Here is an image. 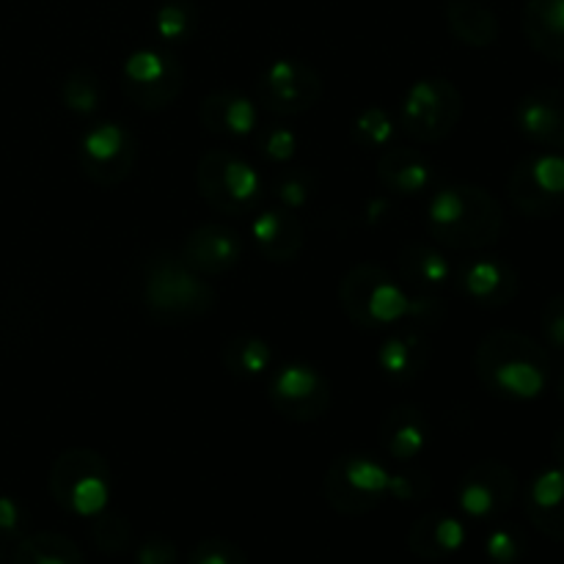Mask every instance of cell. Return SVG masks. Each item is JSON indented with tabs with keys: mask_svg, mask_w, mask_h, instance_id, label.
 <instances>
[{
	"mask_svg": "<svg viewBox=\"0 0 564 564\" xmlns=\"http://www.w3.org/2000/svg\"><path fill=\"white\" fill-rule=\"evenodd\" d=\"M457 290L482 308H505L518 295V273L501 257H471L455 268Z\"/></svg>",
	"mask_w": 564,
	"mask_h": 564,
	"instance_id": "9a60e30c",
	"label": "cell"
},
{
	"mask_svg": "<svg viewBox=\"0 0 564 564\" xmlns=\"http://www.w3.org/2000/svg\"><path fill=\"white\" fill-rule=\"evenodd\" d=\"M143 303L160 323H187L215 306V292L180 253L154 251L143 268Z\"/></svg>",
	"mask_w": 564,
	"mask_h": 564,
	"instance_id": "277c9868",
	"label": "cell"
},
{
	"mask_svg": "<svg viewBox=\"0 0 564 564\" xmlns=\"http://www.w3.org/2000/svg\"><path fill=\"white\" fill-rule=\"evenodd\" d=\"M135 564H180V551L163 534H152L135 551Z\"/></svg>",
	"mask_w": 564,
	"mask_h": 564,
	"instance_id": "b9f144b4",
	"label": "cell"
},
{
	"mask_svg": "<svg viewBox=\"0 0 564 564\" xmlns=\"http://www.w3.org/2000/svg\"><path fill=\"white\" fill-rule=\"evenodd\" d=\"M521 25L534 53L564 64V0H527Z\"/></svg>",
	"mask_w": 564,
	"mask_h": 564,
	"instance_id": "484cf974",
	"label": "cell"
},
{
	"mask_svg": "<svg viewBox=\"0 0 564 564\" xmlns=\"http://www.w3.org/2000/svg\"><path fill=\"white\" fill-rule=\"evenodd\" d=\"M91 543L102 554H124L132 543L130 521L119 512L102 510L91 518Z\"/></svg>",
	"mask_w": 564,
	"mask_h": 564,
	"instance_id": "836d02e7",
	"label": "cell"
},
{
	"mask_svg": "<svg viewBox=\"0 0 564 564\" xmlns=\"http://www.w3.org/2000/svg\"><path fill=\"white\" fill-rule=\"evenodd\" d=\"M527 551V540L516 527H496L485 538V554L494 564H516L521 562Z\"/></svg>",
	"mask_w": 564,
	"mask_h": 564,
	"instance_id": "d590c367",
	"label": "cell"
},
{
	"mask_svg": "<svg viewBox=\"0 0 564 564\" xmlns=\"http://www.w3.org/2000/svg\"><path fill=\"white\" fill-rule=\"evenodd\" d=\"M433 358V345L419 328H402L391 334L378 350V367L394 383H411L424 375Z\"/></svg>",
	"mask_w": 564,
	"mask_h": 564,
	"instance_id": "7402d4cb",
	"label": "cell"
},
{
	"mask_svg": "<svg viewBox=\"0 0 564 564\" xmlns=\"http://www.w3.org/2000/svg\"><path fill=\"white\" fill-rule=\"evenodd\" d=\"M466 543V523L446 510L427 512L408 532V549L424 562H444Z\"/></svg>",
	"mask_w": 564,
	"mask_h": 564,
	"instance_id": "44dd1931",
	"label": "cell"
},
{
	"mask_svg": "<svg viewBox=\"0 0 564 564\" xmlns=\"http://www.w3.org/2000/svg\"><path fill=\"white\" fill-rule=\"evenodd\" d=\"M220 358H224V367L235 378L253 380L273 367V347L264 339H259V336L240 334L226 341L224 350H220Z\"/></svg>",
	"mask_w": 564,
	"mask_h": 564,
	"instance_id": "f546056e",
	"label": "cell"
},
{
	"mask_svg": "<svg viewBox=\"0 0 564 564\" xmlns=\"http://www.w3.org/2000/svg\"><path fill=\"white\" fill-rule=\"evenodd\" d=\"M180 257L202 275H220L237 268L242 259V240L224 224H204L182 242Z\"/></svg>",
	"mask_w": 564,
	"mask_h": 564,
	"instance_id": "e0dca14e",
	"label": "cell"
},
{
	"mask_svg": "<svg viewBox=\"0 0 564 564\" xmlns=\"http://www.w3.org/2000/svg\"><path fill=\"white\" fill-rule=\"evenodd\" d=\"M516 127L534 147L564 152V88L540 86L516 105Z\"/></svg>",
	"mask_w": 564,
	"mask_h": 564,
	"instance_id": "2e32d148",
	"label": "cell"
},
{
	"mask_svg": "<svg viewBox=\"0 0 564 564\" xmlns=\"http://www.w3.org/2000/svg\"><path fill=\"white\" fill-rule=\"evenodd\" d=\"M339 303L347 317L367 330H383L400 323L438 325L444 303L391 279L378 264H356L339 281Z\"/></svg>",
	"mask_w": 564,
	"mask_h": 564,
	"instance_id": "6da1fadb",
	"label": "cell"
},
{
	"mask_svg": "<svg viewBox=\"0 0 564 564\" xmlns=\"http://www.w3.org/2000/svg\"><path fill=\"white\" fill-rule=\"evenodd\" d=\"M61 99H64V105L72 113L91 116L97 113L99 105H102L105 88L94 72L75 69L64 77V83H61Z\"/></svg>",
	"mask_w": 564,
	"mask_h": 564,
	"instance_id": "4dcf8cb0",
	"label": "cell"
},
{
	"mask_svg": "<svg viewBox=\"0 0 564 564\" xmlns=\"http://www.w3.org/2000/svg\"><path fill=\"white\" fill-rule=\"evenodd\" d=\"M430 474L422 468H408V471L391 474V499L402 501V505H419L430 496Z\"/></svg>",
	"mask_w": 564,
	"mask_h": 564,
	"instance_id": "f35d334b",
	"label": "cell"
},
{
	"mask_svg": "<svg viewBox=\"0 0 564 564\" xmlns=\"http://www.w3.org/2000/svg\"><path fill=\"white\" fill-rule=\"evenodd\" d=\"M507 196L527 218H551L564 207V152L540 149L518 160L507 176Z\"/></svg>",
	"mask_w": 564,
	"mask_h": 564,
	"instance_id": "9c48e42d",
	"label": "cell"
},
{
	"mask_svg": "<svg viewBox=\"0 0 564 564\" xmlns=\"http://www.w3.org/2000/svg\"><path fill=\"white\" fill-rule=\"evenodd\" d=\"M323 97V80L297 58H279L257 77V99L275 116H301Z\"/></svg>",
	"mask_w": 564,
	"mask_h": 564,
	"instance_id": "4fadbf2b",
	"label": "cell"
},
{
	"mask_svg": "<svg viewBox=\"0 0 564 564\" xmlns=\"http://www.w3.org/2000/svg\"><path fill=\"white\" fill-rule=\"evenodd\" d=\"M196 185L204 202L224 215L253 213L264 196L259 171L226 149H213L198 160Z\"/></svg>",
	"mask_w": 564,
	"mask_h": 564,
	"instance_id": "52a82bcc",
	"label": "cell"
},
{
	"mask_svg": "<svg viewBox=\"0 0 564 564\" xmlns=\"http://www.w3.org/2000/svg\"><path fill=\"white\" fill-rule=\"evenodd\" d=\"M196 31V6L191 0H165L154 11V33L169 44H182Z\"/></svg>",
	"mask_w": 564,
	"mask_h": 564,
	"instance_id": "d6a6232c",
	"label": "cell"
},
{
	"mask_svg": "<svg viewBox=\"0 0 564 564\" xmlns=\"http://www.w3.org/2000/svg\"><path fill=\"white\" fill-rule=\"evenodd\" d=\"M556 391H560V400L564 402V369H562L560 380H556Z\"/></svg>",
	"mask_w": 564,
	"mask_h": 564,
	"instance_id": "ee69618b",
	"label": "cell"
},
{
	"mask_svg": "<svg viewBox=\"0 0 564 564\" xmlns=\"http://www.w3.org/2000/svg\"><path fill=\"white\" fill-rule=\"evenodd\" d=\"M202 124L207 127L215 135L226 138H246L251 132H257L259 127V108L253 99H248L240 91H213L204 97L202 110Z\"/></svg>",
	"mask_w": 564,
	"mask_h": 564,
	"instance_id": "cb8c5ba5",
	"label": "cell"
},
{
	"mask_svg": "<svg viewBox=\"0 0 564 564\" xmlns=\"http://www.w3.org/2000/svg\"><path fill=\"white\" fill-rule=\"evenodd\" d=\"M268 400L290 422H317L330 408V380L312 364H284L270 378Z\"/></svg>",
	"mask_w": 564,
	"mask_h": 564,
	"instance_id": "7c38bea8",
	"label": "cell"
},
{
	"mask_svg": "<svg viewBox=\"0 0 564 564\" xmlns=\"http://www.w3.org/2000/svg\"><path fill=\"white\" fill-rule=\"evenodd\" d=\"M397 270L402 284L416 292H435L455 281V264L430 242H405L397 253Z\"/></svg>",
	"mask_w": 564,
	"mask_h": 564,
	"instance_id": "d4e9b609",
	"label": "cell"
},
{
	"mask_svg": "<svg viewBox=\"0 0 564 564\" xmlns=\"http://www.w3.org/2000/svg\"><path fill=\"white\" fill-rule=\"evenodd\" d=\"M463 116V94L446 77H422L400 102V127L419 143H438L455 132Z\"/></svg>",
	"mask_w": 564,
	"mask_h": 564,
	"instance_id": "ba28073f",
	"label": "cell"
},
{
	"mask_svg": "<svg viewBox=\"0 0 564 564\" xmlns=\"http://www.w3.org/2000/svg\"><path fill=\"white\" fill-rule=\"evenodd\" d=\"M39 323L36 303L22 286L0 281V350L20 347Z\"/></svg>",
	"mask_w": 564,
	"mask_h": 564,
	"instance_id": "83f0119b",
	"label": "cell"
},
{
	"mask_svg": "<svg viewBox=\"0 0 564 564\" xmlns=\"http://www.w3.org/2000/svg\"><path fill=\"white\" fill-rule=\"evenodd\" d=\"M259 253L273 264L295 262L303 251V224L292 209H264L251 224Z\"/></svg>",
	"mask_w": 564,
	"mask_h": 564,
	"instance_id": "603a6c76",
	"label": "cell"
},
{
	"mask_svg": "<svg viewBox=\"0 0 564 564\" xmlns=\"http://www.w3.org/2000/svg\"><path fill=\"white\" fill-rule=\"evenodd\" d=\"M446 25L460 44L474 50L494 47L499 42V20L479 0H449L446 3Z\"/></svg>",
	"mask_w": 564,
	"mask_h": 564,
	"instance_id": "4316f807",
	"label": "cell"
},
{
	"mask_svg": "<svg viewBox=\"0 0 564 564\" xmlns=\"http://www.w3.org/2000/svg\"><path fill=\"white\" fill-rule=\"evenodd\" d=\"M474 372L490 394L532 402L551 383V358L540 341L518 330H490L474 350Z\"/></svg>",
	"mask_w": 564,
	"mask_h": 564,
	"instance_id": "7a4b0ae2",
	"label": "cell"
},
{
	"mask_svg": "<svg viewBox=\"0 0 564 564\" xmlns=\"http://www.w3.org/2000/svg\"><path fill=\"white\" fill-rule=\"evenodd\" d=\"M259 152H262L264 160H270V163H290L297 154V135L290 127H264V130L259 132Z\"/></svg>",
	"mask_w": 564,
	"mask_h": 564,
	"instance_id": "74e56055",
	"label": "cell"
},
{
	"mask_svg": "<svg viewBox=\"0 0 564 564\" xmlns=\"http://www.w3.org/2000/svg\"><path fill=\"white\" fill-rule=\"evenodd\" d=\"M540 328H543L545 345L564 350V292L545 303L543 314H540Z\"/></svg>",
	"mask_w": 564,
	"mask_h": 564,
	"instance_id": "60d3db41",
	"label": "cell"
},
{
	"mask_svg": "<svg viewBox=\"0 0 564 564\" xmlns=\"http://www.w3.org/2000/svg\"><path fill=\"white\" fill-rule=\"evenodd\" d=\"M314 191H317V180H314L312 171L306 169H290L281 171L273 182V196L279 198L284 209H301L312 202Z\"/></svg>",
	"mask_w": 564,
	"mask_h": 564,
	"instance_id": "e575fe53",
	"label": "cell"
},
{
	"mask_svg": "<svg viewBox=\"0 0 564 564\" xmlns=\"http://www.w3.org/2000/svg\"><path fill=\"white\" fill-rule=\"evenodd\" d=\"M527 518L543 538L564 543V468H543L538 477L529 482Z\"/></svg>",
	"mask_w": 564,
	"mask_h": 564,
	"instance_id": "ffe728a7",
	"label": "cell"
},
{
	"mask_svg": "<svg viewBox=\"0 0 564 564\" xmlns=\"http://www.w3.org/2000/svg\"><path fill=\"white\" fill-rule=\"evenodd\" d=\"M427 231L452 251H482L499 242L505 209L499 198L479 185H446L430 196Z\"/></svg>",
	"mask_w": 564,
	"mask_h": 564,
	"instance_id": "3957f363",
	"label": "cell"
},
{
	"mask_svg": "<svg viewBox=\"0 0 564 564\" xmlns=\"http://www.w3.org/2000/svg\"><path fill=\"white\" fill-rule=\"evenodd\" d=\"M397 132V121L391 119V113L380 105H369L361 113L352 119L350 138L356 147L361 149H389L391 138Z\"/></svg>",
	"mask_w": 564,
	"mask_h": 564,
	"instance_id": "1f68e13d",
	"label": "cell"
},
{
	"mask_svg": "<svg viewBox=\"0 0 564 564\" xmlns=\"http://www.w3.org/2000/svg\"><path fill=\"white\" fill-rule=\"evenodd\" d=\"M391 468L364 452H347L330 460L323 477V496L339 516L361 518L391 499Z\"/></svg>",
	"mask_w": 564,
	"mask_h": 564,
	"instance_id": "5b68a950",
	"label": "cell"
},
{
	"mask_svg": "<svg viewBox=\"0 0 564 564\" xmlns=\"http://www.w3.org/2000/svg\"><path fill=\"white\" fill-rule=\"evenodd\" d=\"M83 174L102 187L121 185L138 163V141L119 121L91 124L77 147Z\"/></svg>",
	"mask_w": 564,
	"mask_h": 564,
	"instance_id": "8fae6325",
	"label": "cell"
},
{
	"mask_svg": "<svg viewBox=\"0 0 564 564\" xmlns=\"http://www.w3.org/2000/svg\"><path fill=\"white\" fill-rule=\"evenodd\" d=\"M28 516L25 505L14 496H0V543H17L28 534Z\"/></svg>",
	"mask_w": 564,
	"mask_h": 564,
	"instance_id": "ab89813d",
	"label": "cell"
},
{
	"mask_svg": "<svg viewBox=\"0 0 564 564\" xmlns=\"http://www.w3.org/2000/svg\"><path fill=\"white\" fill-rule=\"evenodd\" d=\"M551 455H554L556 466L564 468V427L556 430L554 438H551Z\"/></svg>",
	"mask_w": 564,
	"mask_h": 564,
	"instance_id": "7bdbcfd3",
	"label": "cell"
},
{
	"mask_svg": "<svg viewBox=\"0 0 564 564\" xmlns=\"http://www.w3.org/2000/svg\"><path fill=\"white\" fill-rule=\"evenodd\" d=\"M110 485H113V474H110L108 460L99 452L83 449V446L61 452L47 479L55 505L69 516L80 518H94L108 510Z\"/></svg>",
	"mask_w": 564,
	"mask_h": 564,
	"instance_id": "8992f818",
	"label": "cell"
},
{
	"mask_svg": "<svg viewBox=\"0 0 564 564\" xmlns=\"http://www.w3.org/2000/svg\"><path fill=\"white\" fill-rule=\"evenodd\" d=\"M11 564H86V556L66 534L33 532L17 540Z\"/></svg>",
	"mask_w": 564,
	"mask_h": 564,
	"instance_id": "f1b7e54d",
	"label": "cell"
},
{
	"mask_svg": "<svg viewBox=\"0 0 564 564\" xmlns=\"http://www.w3.org/2000/svg\"><path fill=\"white\" fill-rule=\"evenodd\" d=\"M187 564H248L246 551L226 538H204L191 551Z\"/></svg>",
	"mask_w": 564,
	"mask_h": 564,
	"instance_id": "8d00e7d4",
	"label": "cell"
},
{
	"mask_svg": "<svg viewBox=\"0 0 564 564\" xmlns=\"http://www.w3.org/2000/svg\"><path fill=\"white\" fill-rule=\"evenodd\" d=\"M518 499V474L501 460H479L457 479V510L471 521H496Z\"/></svg>",
	"mask_w": 564,
	"mask_h": 564,
	"instance_id": "5bb4252c",
	"label": "cell"
},
{
	"mask_svg": "<svg viewBox=\"0 0 564 564\" xmlns=\"http://www.w3.org/2000/svg\"><path fill=\"white\" fill-rule=\"evenodd\" d=\"M378 182L391 196H422L435 185V165L419 149H383L378 160Z\"/></svg>",
	"mask_w": 564,
	"mask_h": 564,
	"instance_id": "d6986e66",
	"label": "cell"
},
{
	"mask_svg": "<svg viewBox=\"0 0 564 564\" xmlns=\"http://www.w3.org/2000/svg\"><path fill=\"white\" fill-rule=\"evenodd\" d=\"M121 88L127 99L141 110H165L180 99L185 88V69L180 58L165 50L143 47L127 55L121 66Z\"/></svg>",
	"mask_w": 564,
	"mask_h": 564,
	"instance_id": "30bf717a",
	"label": "cell"
},
{
	"mask_svg": "<svg viewBox=\"0 0 564 564\" xmlns=\"http://www.w3.org/2000/svg\"><path fill=\"white\" fill-rule=\"evenodd\" d=\"M380 446L394 463H413L430 446V419L416 405H394L380 419Z\"/></svg>",
	"mask_w": 564,
	"mask_h": 564,
	"instance_id": "ac0fdd59",
	"label": "cell"
}]
</instances>
